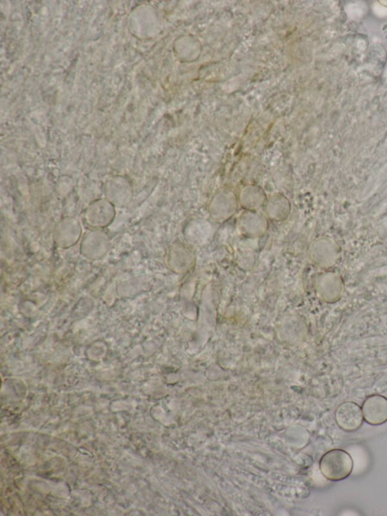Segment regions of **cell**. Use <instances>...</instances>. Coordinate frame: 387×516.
Here are the masks:
<instances>
[{
  "label": "cell",
  "mask_w": 387,
  "mask_h": 516,
  "mask_svg": "<svg viewBox=\"0 0 387 516\" xmlns=\"http://www.w3.org/2000/svg\"><path fill=\"white\" fill-rule=\"evenodd\" d=\"M335 420L338 427L345 432H353L360 429L363 424L362 410L357 403L345 402L335 412Z\"/></svg>",
  "instance_id": "7a4b0ae2"
},
{
  "label": "cell",
  "mask_w": 387,
  "mask_h": 516,
  "mask_svg": "<svg viewBox=\"0 0 387 516\" xmlns=\"http://www.w3.org/2000/svg\"><path fill=\"white\" fill-rule=\"evenodd\" d=\"M353 460L350 455L341 449H334L326 453L319 462L324 477L340 482L348 478L353 470Z\"/></svg>",
  "instance_id": "6da1fadb"
},
{
  "label": "cell",
  "mask_w": 387,
  "mask_h": 516,
  "mask_svg": "<svg viewBox=\"0 0 387 516\" xmlns=\"http://www.w3.org/2000/svg\"><path fill=\"white\" fill-rule=\"evenodd\" d=\"M364 421L372 426H381L387 422V398L372 396L367 398L362 407Z\"/></svg>",
  "instance_id": "3957f363"
}]
</instances>
